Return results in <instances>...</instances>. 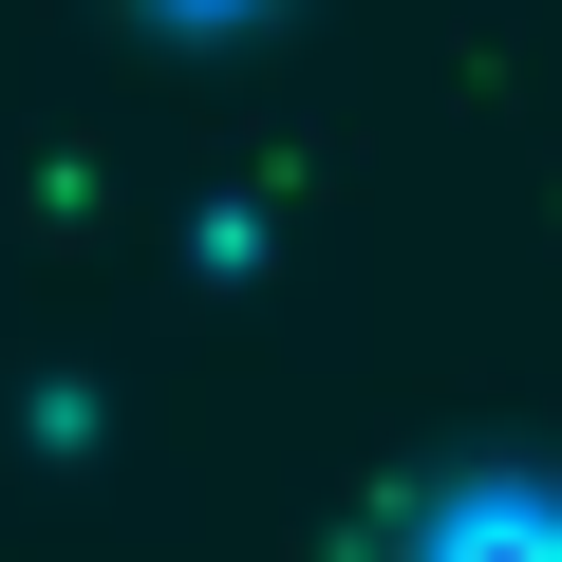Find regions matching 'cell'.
Segmentation results:
<instances>
[{
  "label": "cell",
  "mask_w": 562,
  "mask_h": 562,
  "mask_svg": "<svg viewBox=\"0 0 562 562\" xmlns=\"http://www.w3.org/2000/svg\"><path fill=\"white\" fill-rule=\"evenodd\" d=\"M525 525H487V487H450L431 525H413V562H562V487H506Z\"/></svg>",
  "instance_id": "cell-1"
}]
</instances>
